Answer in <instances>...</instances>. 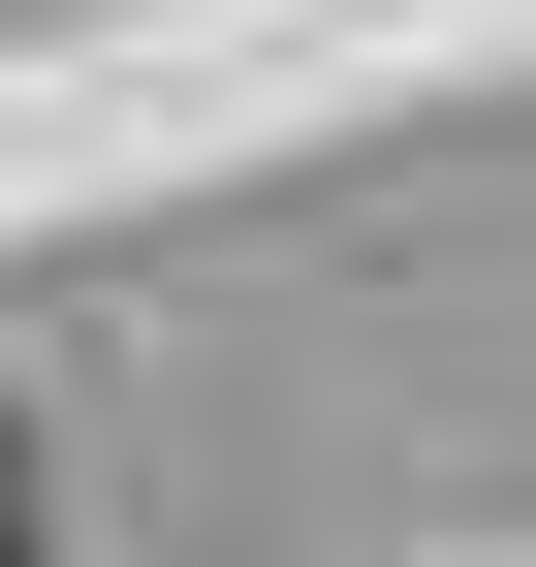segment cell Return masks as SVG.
Here are the masks:
<instances>
[{
  "instance_id": "1",
  "label": "cell",
  "mask_w": 536,
  "mask_h": 567,
  "mask_svg": "<svg viewBox=\"0 0 536 567\" xmlns=\"http://www.w3.org/2000/svg\"><path fill=\"white\" fill-rule=\"evenodd\" d=\"M0 567H32V442H0Z\"/></svg>"
}]
</instances>
